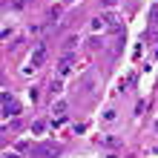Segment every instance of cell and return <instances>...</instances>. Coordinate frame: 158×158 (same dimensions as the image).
<instances>
[{
    "instance_id": "cell-4",
    "label": "cell",
    "mask_w": 158,
    "mask_h": 158,
    "mask_svg": "<svg viewBox=\"0 0 158 158\" xmlns=\"http://www.w3.org/2000/svg\"><path fill=\"white\" fill-rule=\"evenodd\" d=\"M3 158H17V155H15V152H6V155H3Z\"/></svg>"
},
{
    "instance_id": "cell-1",
    "label": "cell",
    "mask_w": 158,
    "mask_h": 158,
    "mask_svg": "<svg viewBox=\"0 0 158 158\" xmlns=\"http://www.w3.org/2000/svg\"><path fill=\"white\" fill-rule=\"evenodd\" d=\"M17 112H20V104L12 95H3V115L9 118V115H17Z\"/></svg>"
},
{
    "instance_id": "cell-3",
    "label": "cell",
    "mask_w": 158,
    "mask_h": 158,
    "mask_svg": "<svg viewBox=\"0 0 158 158\" xmlns=\"http://www.w3.org/2000/svg\"><path fill=\"white\" fill-rule=\"evenodd\" d=\"M43 127H46L43 121H35V124H32V129H35V132H43Z\"/></svg>"
},
{
    "instance_id": "cell-2",
    "label": "cell",
    "mask_w": 158,
    "mask_h": 158,
    "mask_svg": "<svg viewBox=\"0 0 158 158\" xmlns=\"http://www.w3.org/2000/svg\"><path fill=\"white\" fill-rule=\"evenodd\" d=\"M43 60H46V46L40 43L38 49L32 52V58H29V63H32V66H43Z\"/></svg>"
}]
</instances>
